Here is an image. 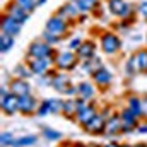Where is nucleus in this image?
Returning <instances> with one entry per match:
<instances>
[{
  "instance_id": "obj_1",
  "label": "nucleus",
  "mask_w": 147,
  "mask_h": 147,
  "mask_svg": "<svg viewBox=\"0 0 147 147\" xmlns=\"http://www.w3.org/2000/svg\"><path fill=\"white\" fill-rule=\"evenodd\" d=\"M139 70H147V51H139L127 63V72L128 74H135Z\"/></svg>"
},
{
  "instance_id": "obj_2",
  "label": "nucleus",
  "mask_w": 147,
  "mask_h": 147,
  "mask_svg": "<svg viewBox=\"0 0 147 147\" xmlns=\"http://www.w3.org/2000/svg\"><path fill=\"white\" fill-rule=\"evenodd\" d=\"M2 110L5 111L7 115H12L19 110V96L16 94H5L2 96Z\"/></svg>"
},
{
  "instance_id": "obj_3",
  "label": "nucleus",
  "mask_w": 147,
  "mask_h": 147,
  "mask_svg": "<svg viewBox=\"0 0 147 147\" xmlns=\"http://www.w3.org/2000/svg\"><path fill=\"white\" fill-rule=\"evenodd\" d=\"M101 48L106 53H115L120 48V39L115 36V34H111V33H106V34H103V38H101Z\"/></svg>"
},
{
  "instance_id": "obj_4",
  "label": "nucleus",
  "mask_w": 147,
  "mask_h": 147,
  "mask_svg": "<svg viewBox=\"0 0 147 147\" xmlns=\"http://www.w3.org/2000/svg\"><path fill=\"white\" fill-rule=\"evenodd\" d=\"M51 53V48L46 43H33L29 46V57L31 58H48Z\"/></svg>"
},
{
  "instance_id": "obj_5",
  "label": "nucleus",
  "mask_w": 147,
  "mask_h": 147,
  "mask_svg": "<svg viewBox=\"0 0 147 147\" xmlns=\"http://www.w3.org/2000/svg\"><path fill=\"white\" fill-rule=\"evenodd\" d=\"M75 63H77V57L72 55L70 51L60 53V55L57 57V65H58L60 69H63V70H72L74 67H75Z\"/></svg>"
},
{
  "instance_id": "obj_6",
  "label": "nucleus",
  "mask_w": 147,
  "mask_h": 147,
  "mask_svg": "<svg viewBox=\"0 0 147 147\" xmlns=\"http://www.w3.org/2000/svg\"><path fill=\"white\" fill-rule=\"evenodd\" d=\"M2 31H3V34L16 36V34L21 33V22L16 21V19H12V17L9 16V17H5V19L2 21Z\"/></svg>"
},
{
  "instance_id": "obj_7",
  "label": "nucleus",
  "mask_w": 147,
  "mask_h": 147,
  "mask_svg": "<svg viewBox=\"0 0 147 147\" xmlns=\"http://www.w3.org/2000/svg\"><path fill=\"white\" fill-rule=\"evenodd\" d=\"M84 128H86V132H89V134H101V132H105V128H106V121H105L103 116L96 115L91 121H87V123L84 125Z\"/></svg>"
},
{
  "instance_id": "obj_8",
  "label": "nucleus",
  "mask_w": 147,
  "mask_h": 147,
  "mask_svg": "<svg viewBox=\"0 0 147 147\" xmlns=\"http://www.w3.org/2000/svg\"><path fill=\"white\" fill-rule=\"evenodd\" d=\"M65 22L60 19V17H51L48 22H46V31L50 33V34H55V36H62L63 33H65Z\"/></svg>"
},
{
  "instance_id": "obj_9",
  "label": "nucleus",
  "mask_w": 147,
  "mask_h": 147,
  "mask_svg": "<svg viewBox=\"0 0 147 147\" xmlns=\"http://www.w3.org/2000/svg\"><path fill=\"white\" fill-rule=\"evenodd\" d=\"M29 91H31V87H29V84L24 79H17V80H14L10 84V92L16 94V96H19V98L29 94Z\"/></svg>"
},
{
  "instance_id": "obj_10",
  "label": "nucleus",
  "mask_w": 147,
  "mask_h": 147,
  "mask_svg": "<svg viewBox=\"0 0 147 147\" xmlns=\"http://www.w3.org/2000/svg\"><path fill=\"white\" fill-rule=\"evenodd\" d=\"M34 108H36V99H34L33 96L26 94V96H21V98H19V111L29 115V113L34 111Z\"/></svg>"
},
{
  "instance_id": "obj_11",
  "label": "nucleus",
  "mask_w": 147,
  "mask_h": 147,
  "mask_svg": "<svg viewBox=\"0 0 147 147\" xmlns=\"http://www.w3.org/2000/svg\"><path fill=\"white\" fill-rule=\"evenodd\" d=\"M110 10L111 14L120 16V17L128 16V5L125 0H110Z\"/></svg>"
},
{
  "instance_id": "obj_12",
  "label": "nucleus",
  "mask_w": 147,
  "mask_h": 147,
  "mask_svg": "<svg viewBox=\"0 0 147 147\" xmlns=\"http://www.w3.org/2000/svg\"><path fill=\"white\" fill-rule=\"evenodd\" d=\"M94 116H96V110H94L92 106H84V105L80 103V108H79V113H77V120H79L82 125H86L87 121H91Z\"/></svg>"
},
{
  "instance_id": "obj_13",
  "label": "nucleus",
  "mask_w": 147,
  "mask_h": 147,
  "mask_svg": "<svg viewBox=\"0 0 147 147\" xmlns=\"http://www.w3.org/2000/svg\"><path fill=\"white\" fill-rule=\"evenodd\" d=\"M137 116L128 110H123L121 113V130H134L135 128V123H137V120H135Z\"/></svg>"
},
{
  "instance_id": "obj_14",
  "label": "nucleus",
  "mask_w": 147,
  "mask_h": 147,
  "mask_svg": "<svg viewBox=\"0 0 147 147\" xmlns=\"http://www.w3.org/2000/svg\"><path fill=\"white\" fill-rule=\"evenodd\" d=\"M48 65H50V60H48V58H33V60H31V65H29V69L33 70V74L41 75V74L46 72Z\"/></svg>"
},
{
  "instance_id": "obj_15",
  "label": "nucleus",
  "mask_w": 147,
  "mask_h": 147,
  "mask_svg": "<svg viewBox=\"0 0 147 147\" xmlns=\"http://www.w3.org/2000/svg\"><path fill=\"white\" fill-rule=\"evenodd\" d=\"M92 79H94V82H98L99 86H106V84L111 82V74L108 72V69L99 67L96 72L92 74Z\"/></svg>"
},
{
  "instance_id": "obj_16",
  "label": "nucleus",
  "mask_w": 147,
  "mask_h": 147,
  "mask_svg": "<svg viewBox=\"0 0 147 147\" xmlns=\"http://www.w3.org/2000/svg\"><path fill=\"white\" fill-rule=\"evenodd\" d=\"M9 16L12 17V19H16V21H19L21 24L28 19V10H24L22 7H19L17 3H14V5H10L9 7Z\"/></svg>"
},
{
  "instance_id": "obj_17",
  "label": "nucleus",
  "mask_w": 147,
  "mask_h": 147,
  "mask_svg": "<svg viewBox=\"0 0 147 147\" xmlns=\"http://www.w3.org/2000/svg\"><path fill=\"white\" fill-rule=\"evenodd\" d=\"M69 77H65V75H57L55 79H53V87L58 91V92H67L69 94V91L72 89V87H69Z\"/></svg>"
},
{
  "instance_id": "obj_18",
  "label": "nucleus",
  "mask_w": 147,
  "mask_h": 147,
  "mask_svg": "<svg viewBox=\"0 0 147 147\" xmlns=\"http://www.w3.org/2000/svg\"><path fill=\"white\" fill-rule=\"evenodd\" d=\"M77 57H80V58H84V60L92 58V57H94V45H92V43H89V41L82 43V45H80V48L77 50Z\"/></svg>"
},
{
  "instance_id": "obj_19",
  "label": "nucleus",
  "mask_w": 147,
  "mask_h": 147,
  "mask_svg": "<svg viewBox=\"0 0 147 147\" xmlns=\"http://www.w3.org/2000/svg\"><path fill=\"white\" fill-rule=\"evenodd\" d=\"M79 108H80V101H75V99H69V101H65L63 103V113L69 116V118H72L75 116L77 113H79Z\"/></svg>"
},
{
  "instance_id": "obj_20",
  "label": "nucleus",
  "mask_w": 147,
  "mask_h": 147,
  "mask_svg": "<svg viewBox=\"0 0 147 147\" xmlns=\"http://www.w3.org/2000/svg\"><path fill=\"white\" fill-rule=\"evenodd\" d=\"M77 91H79V96H80L82 99H89V98H92V94H94V89H92V86H91L89 82H80V84L77 86Z\"/></svg>"
},
{
  "instance_id": "obj_21",
  "label": "nucleus",
  "mask_w": 147,
  "mask_h": 147,
  "mask_svg": "<svg viewBox=\"0 0 147 147\" xmlns=\"http://www.w3.org/2000/svg\"><path fill=\"white\" fill-rule=\"evenodd\" d=\"M120 130H121V118L113 116L110 121H106V128H105V132H108V134H115V132H120Z\"/></svg>"
},
{
  "instance_id": "obj_22",
  "label": "nucleus",
  "mask_w": 147,
  "mask_h": 147,
  "mask_svg": "<svg viewBox=\"0 0 147 147\" xmlns=\"http://www.w3.org/2000/svg\"><path fill=\"white\" fill-rule=\"evenodd\" d=\"M12 45H14L12 36H9V34H2V39H0V50H2V53H7V51L12 48Z\"/></svg>"
},
{
  "instance_id": "obj_23",
  "label": "nucleus",
  "mask_w": 147,
  "mask_h": 147,
  "mask_svg": "<svg viewBox=\"0 0 147 147\" xmlns=\"http://www.w3.org/2000/svg\"><path fill=\"white\" fill-rule=\"evenodd\" d=\"M128 108H130V111H132L135 116L142 115V110H140V99H137V98H130V99H128Z\"/></svg>"
},
{
  "instance_id": "obj_24",
  "label": "nucleus",
  "mask_w": 147,
  "mask_h": 147,
  "mask_svg": "<svg viewBox=\"0 0 147 147\" xmlns=\"http://www.w3.org/2000/svg\"><path fill=\"white\" fill-rule=\"evenodd\" d=\"M16 146H33V144H36V137L34 135H26V137H21V139H17L16 142H14Z\"/></svg>"
},
{
  "instance_id": "obj_25",
  "label": "nucleus",
  "mask_w": 147,
  "mask_h": 147,
  "mask_svg": "<svg viewBox=\"0 0 147 147\" xmlns=\"http://www.w3.org/2000/svg\"><path fill=\"white\" fill-rule=\"evenodd\" d=\"M96 5V0H77V7L82 10H91Z\"/></svg>"
},
{
  "instance_id": "obj_26",
  "label": "nucleus",
  "mask_w": 147,
  "mask_h": 147,
  "mask_svg": "<svg viewBox=\"0 0 147 147\" xmlns=\"http://www.w3.org/2000/svg\"><path fill=\"white\" fill-rule=\"evenodd\" d=\"M45 137L48 139V140H58L60 137H62V134L60 132H57V130H51V128H45Z\"/></svg>"
},
{
  "instance_id": "obj_27",
  "label": "nucleus",
  "mask_w": 147,
  "mask_h": 147,
  "mask_svg": "<svg viewBox=\"0 0 147 147\" xmlns=\"http://www.w3.org/2000/svg\"><path fill=\"white\" fill-rule=\"evenodd\" d=\"M16 3H17L19 7H22L24 10H28V12H29V10H33V7L36 5V3H34V0H16Z\"/></svg>"
},
{
  "instance_id": "obj_28",
  "label": "nucleus",
  "mask_w": 147,
  "mask_h": 147,
  "mask_svg": "<svg viewBox=\"0 0 147 147\" xmlns=\"http://www.w3.org/2000/svg\"><path fill=\"white\" fill-rule=\"evenodd\" d=\"M48 103H50V110H51V113H57V111L63 110V103H62V101H57V99H50Z\"/></svg>"
},
{
  "instance_id": "obj_29",
  "label": "nucleus",
  "mask_w": 147,
  "mask_h": 147,
  "mask_svg": "<svg viewBox=\"0 0 147 147\" xmlns=\"http://www.w3.org/2000/svg\"><path fill=\"white\" fill-rule=\"evenodd\" d=\"M28 67H24V65H19L17 69H16V74L19 75V77H22V79H26V77H29L31 74H33V70H26Z\"/></svg>"
},
{
  "instance_id": "obj_30",
  "label": "nucleus",
  "mask_w": 147,
  "mask_h": 147,
  "mask_svg": "<svg viewBox=\"0 0 147 147\" xmlns=\"http://www.w3.org/2000/svg\"><path fill=\"white\" fill-rule=\"evenodd\" d=\"M46 113H51V110H50V103L48 101H43V105H41V108L38 110V115H46Z\"/></svg>"
},
{
  "instance_id": "obj_31",
  "label": "nucleus",
  "mask_w": 147,
  "mask_h": 147,
  "mask_svg": "<svg viewBox=\"0 0 147 147\" xmlns=\"http://www.w3.org/2000/svg\"><path fill=\"white\" fill-rule=\"evenodd\" d=\"M0 142H2V146H10L14 140H12V135H10V134H2Z\"/></svg>"
},
{
  "instance_id": "obj_32",
  "label": "nucleus",
  "mask_w": 147,
  "mask_h": 147,
  "mask_svg": "<svg viewBox=\"0 0 147 147\" xmlns=\"http://www.w3.org/2000/svg\"><path fill=\"white\" fill-rule=\"evenodd\" d=\"M45 39H46L48 43H57V41H58V36H55V34H50L48 31H45Z\"/></svg>"
},
{
  "instance_id": "obj_33",
  "label": "nucleus",
  "mask_w": 147,
  "mask_h": 147,
  "mask_svg": "<svg viewBox=\"0 0 147 147\" xmlns=\"http://www.w3.org/2000/svg\"><path fill=\"white\" fill-rule=\"evenodd\" d=\"M139 12H140L144 17H147V0H144V2L139 5Z\"/></svg>"
},
{
  "instance_id": "obj_34",
  "label": "nucleus",
  "mask_w": 147,
  "mask_h": 147,
  "mask_svg": "<svg viewBox=\"0 0 147 147\" xmlns=\"http://www.w3.org/2000/svg\"><path fill=\"white\" fill-rule=\"evenodd\" d=\"M80 45H82V43H80V39H79V38H75V39L70 41V48H72V50H75V48L79 50V48H80Z\"/></svg>"
},
{
  "instance_id": "obj_35",
  "label": "nucleus",
  "mask_w": 147,
  "mask_h": 147,
  "mask_svg": "<svg viewBox=\"0 0 147 147\" xmlns=\"http://www.w3.org/2000/svg\"><path fill=\"white\" fill-rule=\"evenodd\" d=\"M140 110H142V115L147 116V98H144V101H140Z\"/></svg>"
},
{
  "instance_id": "obj_36",
  "label": "nucleus",
  "mask_w": 147,
  "mask_h": 147,
  "mask_svg": "<svg viewBox=\"0 0 147 147\" xmlns=\"http://www.w3.org/2000/svg\"><path fill=\"white\" fill-rule=\"evenodd\" d=\"M139 132H142V134H147V125H140V127H139Z\"/></svg>"
},
{
  "instance_id": "obj_37",
  "label": "nucleus",
  "mask_w": 147,
  "mask_h": 147,
  "mask_svg": "<svg viewBox=\"0 0 147 147\" xmlns=\"http://www.w3.org/2000/svg\"><path fill=\"white\" fill-rule=\"evenodd\" d=\"M105 147H120V146H116L115 142H110V144H106V146H105Z\"/></svg>"
},
{
  "instance_id": "obj_38",
  "label": "nucleus",
  "mask_w": 147,
  "mask_h": 147,
  "mask_svg": "<svg viewBox=\"0 0 147 147\" xmlns=\"http://www.w3.org/2000/svg\"><path fill=\"white\" fill-rule=\"evenodd\" d=\"M43 2H45V0H34V3H36V5H41Z\"/></svg>"
},
{
  "instance_id": "obj_39",
  "label": "nucleus",
  "mask_w": 147,
  "mask_h": 147,
  "mask_svg": "<svg viewBox=\"0 0 147 147\" xmlns=\"http://www.w3.org/2000/svg\"><path fill=\"white\" fill-rule=\"evenodd\" d=\"M134 147H147V146H144V144H137V146H134Z\"/></svg>"
},
{
  "instance_id": "obj_40",
  "label": "nucleus",
  "mask_w": 147,
  "mask_h": 147,
  "mask_svg": "<svg viewBox=\"0 0 147 147\" xmlns=\"http://www.w3.org/2000/svg\"><path fill=\"white\" fill-rule=\"evenodd\" d=\"M120 147H128V146H120Z\"/></svg>"
},
{
  "instance_id": "obj_41",
  "label": "nucleus",
  "mask_w": 147,
  "mask_h": 147,
  "mask_svg": "<svg viewBox=\"0 0 147 147\" xmlns=\"http://www.w3.org/2000/svg\"><path fill=\"white\" fill-rule=\"evenodd\" d=\"M75 147H84V146H75Z\"/></svg>"
}]
</instances>
